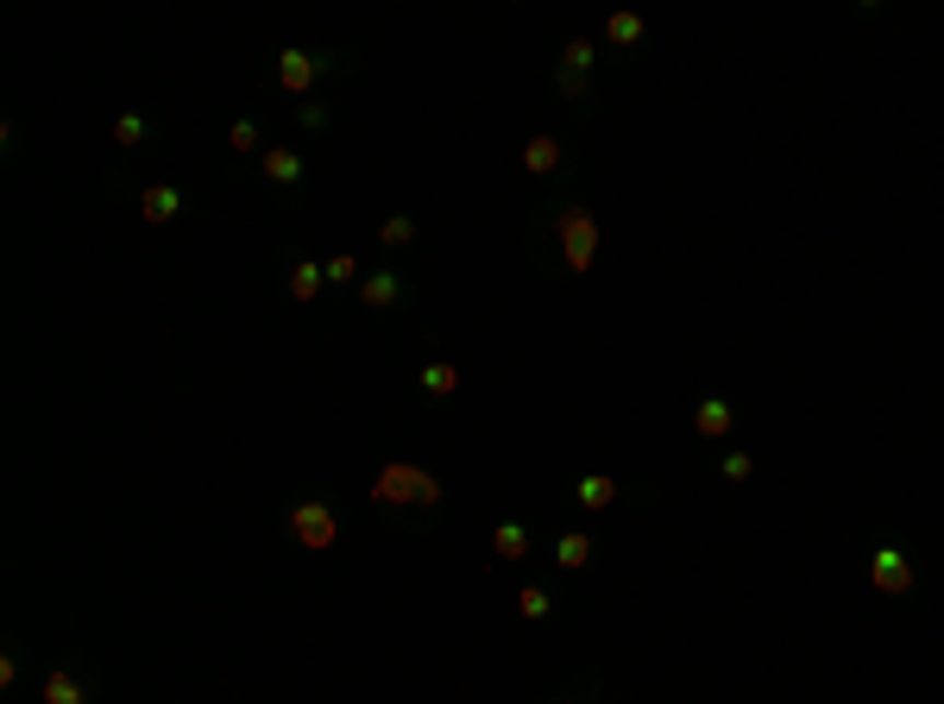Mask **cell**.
Listing matches in <instances>:
<instances>
[{
  "instance_id": "6da1fadb",
  "label": "cell",
  "mask_w": 944,
  "mask_h": 704,
  "mask_svg": "<svg viewBox=\"0 0 944 704\" xmlns=\"http://www.w3.org/2000/svg\"><path fill=\"white\" fill-rule=\"evenodd\" d=\"M372 503H378V516H391V523H434V516L447 509V484H441L429 466H416V459H391V466L372 478Z\"/></svg>"
},
{
  "instance_id": "7a4b0ae2",
  "label": "cell",
  "mask_w": 944,
  "mask_h": 704,
  "mask_svg": "<svg viewBox=\"0 0 944 704\" xmlns=\"http://www.w3.org/2000/svg\"><path fill=\"white\" fill-rule=\"evenodd\" d=\"M541 226H548V239H555V251H561L567 277H586L592 265H598V221H592L586 201H555Z\"/></svg>"
},
{
  "instance_id": "3957f363",
  "label": "cell",
  "mask_w": 944,
  "mask_h": 704,
  "mask_svg": "<svg viewBox=\"0 0 944 704\" xmlns=\"http://www.w3.org/2000/svg\"><path fill=\"white\" fill-rule=\"evenodd\" d=\"M283 528H290V541H296V548L328 553L334 541H340V509H334L328 497H303V503H290Z\"/></svg>"
},
{
  "instance_id": "277c9868",
  "label": "cell",
  "mask_w": 944,
  "mask_h": 704,
  "mask_svg": "<svg viewBox=\"0 0 944 704\" xmlns=\"http://www.w3.org/2000/svg\"><path fill=\"white\" fill-rule=\"evenodd\" d=\"M869 585L882 591V598H907L919 585V573H913V553L900 548V541H882V548L869 553Z\"/></svg>"
},
{
  "instance_id": "5b68a950",
  "label": "cell",
  "mask_w": 944,
  "mask_h": 704,
  "mask_svg": "<svg viewBox=\"0 0 944 704\" xmlns=\"http://www.w3.org/2000/svg\"><path fill=\"white\" fill-rule=\"evenodd\" d=\"M334 70H340V57H328V50H278V89L283 95H308V89Z\"/></svg>"
},
{
  "instance_id": "8992f818",
  "label": "cell",
  "mask_w": 944,
  "mask_h": 704,
  "mask_svg": "<svg viewBox=\"0 0 944 704\" xmlns=\"http://www.w3.org/2000/svg\"><path fill=\"white\" fill-rule=\"evenodd\" d=\"M731 427H737L731 397H699V402H692V434H699V441H724Z\"/></svg>"
},
{
  "instance_id": "52a82bcc",
  "label": "cell",
  "mask_w": 944,
  "mask_h": 704,
  "mask_svg": "<svg viewBox=\"0 0 944 704\" xmlns=\"http://www.w3.org/2000/svg\"><path fill=\"white\" fill-rule=\"evenodd\" d=\"M523 171H529V176H561L567 171V145H561V139H548V132H536V139L523 145Z\"/></svg>"
},
{
  "instance_id": "ba28073f",
  "label": "cell",
  "mask_w": 944,
  "mask_h": 704,
  "mask_svg": "<svg viewBox=\"0 0 944 704\" xmlns=\"http://www.w3.org/2000/svg\"><path fill=\"white\" fill-rule=\"evenodd\" d=\"M416 390H422V397H434V402H447L459 390V365H454V359H429V365L416 372Z\"/></svg>"
},
{
  "instance_id": "9c48e42d",
  "label": "cell",
  "mask_w": 944,
  "mask_h": 704,
  "mask_svg": "<svg viewBox=\"0 0 944 704\" xmlns=\"http://www.w3.org/2000/svg\"><path fill=\"white\" fill-rule=\"evenodd\" d=\"M573 497H580V509H611L623 497V484L611 472H586V478H573Z\"/></svg>"
},
{
  "instance_id": "30bf717a",
  "label": "cell",
  "mask_w": 944,
  "mask_h": 704,
  "mask_svg": "<svg viewBox=\"0 0 944 704\" xmlns=\"http://www.w3.org/2000/svg\"><path fill=\"white\" fill-rule=\"evenodd\" d=\"M258 171H265V183H278V189H296V183H303V157H296L290 145L258 151Z\"/></svg>"
},
{
  "instance_id": "8fae6325",
  "label": "cell",
  "mask_w": 944,
  "mask_h": 704,
  "mask_svg": "<svg viewBox=\"0 0 944 704\" xmlns=\"http://www.w3.org/2000/svg\"><path fill=\"white\" fill-rule=\"evenodd\" d=\"M177 208H183V196L171 189V183H152V189H139V221L164 226V221H177Z\"/></svg>"
},
{
  "instance_id": "7c38bea8",
  "label": "cell",
  "mask_w": 944,
  "mask_h": 704,
  "mask_svg": "<svg viewBox=\"0 0 944 704\" xmlns=\"http://www.w3.org/2000/svg\"><path fill=\"white\" fill-rule=\"evenodd\" d=\"M359 302H365V308H397V302H404V277H397V271H372L365 283H359Z\"/></svg>"
},
{
  "instance_id": "4fadbf2b",
  "label": "cell",
  "mask_w": 944,
  "mask_h": 704,
  "mask_svg": "<svg viewBox=\"0 0 944 704\" xmlns=\"http://www.w3.org/2000/svg\"><path fill=\"white\" fill-rule=\"evenodd\" d=\"M592 553H598V548H592V535H586V528H567L561 541H555V566H567V573H586V566H592Z\"/></svg>"
},
{
  "instance_id": "5bb4252c",
  "label": "cell",
  "mask_w": 944,
  "mask_h": 704,
  "mask_svg": "<svg viewBox=\"0 0 944 704\" xmlns=\"http://www.w3.org/2000/svg\"><path fill=\"white\" fill-rule=\"evenodd\" d=\"M322 283H328V271H322L315 258H290V302H315Z\"/></svg>"
},
{
  "instance_id": "9a60e30c",
  "label": "cell",
  "mask_w": 944,
  "mask_h": 704,
  "mask_svg": "<svg viewBox=\"0 0 944 704\" xmlns=\"http://www.w3.org/2000/svg\"><path fill=\"white\" fill-rule=\"evenodd\" d=\"M548 82H555V95H561L573 114H586V107H592V75H573V70H561V63H555V75H548Z\"/></svg>"
},
{
  "instance_id": "2e32d148",
  "label": "cell",
  "mask_w": 944,
  "mask_h": 704,
  "mask_svg": "<svg viewBox=\"0 0 944 704\" xmlns=\"http://www.w3.org/2000/svg\"><path fill=\"white\" fill-rule=\"evenodd\" d=\"M642 38H649V25H642V13H611V20H605V45H617V50H637Z\"/></svg>"
},
{
  "instance_id": "e0dca14e",
  "label": "cell",
  "mask_w": 944,
  "mask_h": 704,
  "mask_svg": "<svg viewBox=\"0 0 944 704\" xmlns=\"http://www.w3.org/2000/svg\"><path fill=\"white\" fill-rule=\"evenodd\" d=\"M38 699H45V704H89V685H82L70 667H57V673L45 679V692H38Z\"/></svg>"
},
{
  "instance_id": "ac0fdd59",
  "label": "cell",
  "mask_w": 944,
  "mask_h": 704,
  "mask_svg": "<svg viewBox=\"0 0 944 704\" xmlns=\"http://www.w3.org/2000/svg\"><path fill=\"white\" fill-rule=\"evenodd\" d=\"M491 553H498V560H529V528H523V523H498V528H491Z\"/></svg>"
},
{
  "instance_id": "d6986e66",
  "label": "cell",
  "mask_w": 944,
  "mask_h": 704,
  "mask_svg": "<svg viewBox=\"0 0 944 704\" xmlns=\"http://www.w3.org/2000/svg\"><path fill=\"white\" fill-rule=\"evenodd\" d=\"M145 139H152V120H145V114H120V120H114V145L120 151L145 145Z\"/></svg>"
},
{
  "instance_id": "ffe728a7",
  "label": "cell",
  "mask_w": 944,
  "mask_h": 704,
  "mask_svg": "<svg viewBox=\"0 0 944 704\" xmlns=\"http://www.w3.org/2000/svg\"><path fill=\"white\" fill-rule=\"evenodd\" d=\"M592 63H598V45H592V38H573V45L561 50V70H573V75H592Z\"/></svg>"
},
{
  "instance_id": "44dd1931",
  "label": "cell",
  "mask_w": 944,
  "mask_h": 704,
  "mask_svg": "<svg viewBox=\"0 0 944 704\" xmlns=\"http://www.w3.org/2000/svg\"><path fill=\"white\" fill-rule=\"evenodd\" d=\"M322 271H328V283H334V290H347V283H365V277H359V258H353V251H334V258L322 265Z\"/></svg>"
},
{
  "instance_id": "7402d4cb",
  "label": "cell",
  "mask_w": 944,
  "mask_h": 704,
  "mask_svg": "<svg viewBox=\"0 0 944 704\" xmlns=\"http://www.w3.org/2000/svg\"><path fill=\"white\" fill-rule=\"evenodd\" d=\"M409 239H416V221H409V214H391V221L378 226V246H409Z\"/></svg>"
},
{
  "instance_id": "603a6c76",
  "label": "cell",
  "mask_w": 944,
  "mask_h": 704,
  "mask_svg": "<svg viewBox=\"0 0 944 704\" xmlns=\"http://www.w3.org/2000/svg\"><path fill=\"white\" fill-rule=\"evenodd\" d=\"M516 610H523V617H529V623H541V617H548V610H555V598H548V591H541V585H529V591H523V598H516Z\"/></svg>"
},
{
  "instance_id": "cb8c5ba5",
  "label": "cell",
  "mask_w": 944,
  "mask_h": 704,
  "mask_svg": "<svg viewBox=\"0 0 944 704\" xmlns=\"http://www.w3.org/2000/svg\"><path fill=\"white\" fill-rule=\"evenodd\" d=\"M718 472H724V484H743V478L756 472V459H749V453H724V459H718Z\"/></svg>"
},
{
  "instance_id": "d4e9b609",
  "label": "cell",
  "mask_w": 944,
  "mask_h": 704,
  "mask_svg": "<svg viewBox=\"0 0 944 704\" xmlns=\"http://www.w3.org/2000/svg\"><path fill=\"white\" fill-rule=\"evenodd\" d=\"M228 145H233V151H258V126H253V120H233V126H228Z\"/></svg>"
},
{
  "instance_id": "484cf974",
  "label": "cell",
  "mask_w": 944,
  "mask_h": 704,
  "mask_svg": "<svg viewBox=\"0 0 944 704\" xmlns=\"http://www.w3.org/2000/svg\"><path fill=\"white\" fill-rule=\"evenodd\" d=\"M303 126H315V132H322V126H328V107H322V101H308V107H303Z\"/></svg>"
},
{
  "instance_id": "4316f807",
  "label": "cell",
  "mask_w": 944,
  "mask_h": 704,
  "mask_svg": "<svg viewBox=\"0 0 944 704\" xmlns=\"http://www.w3.org/2000/svg\"><path fill=\"white\" fill-rule=\"evenodd\" d=\"M548 704H573V699H548Z\"/></svg>"
}]
</instances>
